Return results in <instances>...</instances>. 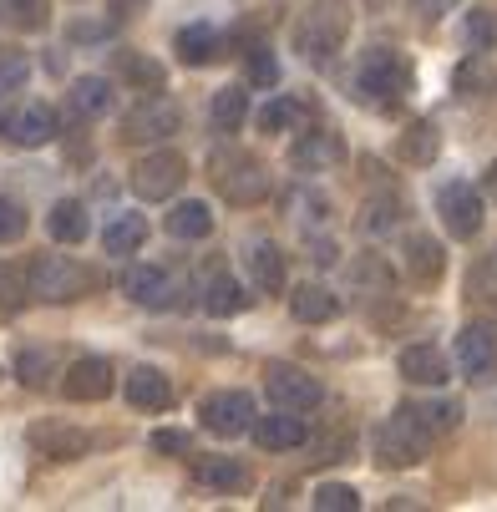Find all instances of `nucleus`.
<instances>
[{
	"instance_id": "f257e3e1",
	"label": "nucleus",
	"mask_w": 497,
	"mask_h": 512,
	"mask_svg": "<svg viewBox=\"0 0 497 512\" xmlns=\"http://www.w3.org/2000/svg\"><path fill=\"white\" fill-rule=\"evenodd\" d=\"M355 92H361V102L371 107H396L406 92H411V61L391 46H371L361 56V66H355Z\"/></svg>"
},
{
	"instance_id": "f03ea898",
	"label": "nucleus",
	"mask_w": 497,
	"mask_h": 512,
	"mask_svg": "<svg viewBox=\"0 0 497 512\" xmlns=\"http://www.w3.org/2000/svg\"><path fill=\"white\" fill-rule=\"evenodd\" d=\"M92 284H97V274L82 269L77 259H66V254H36L31 269H26L31 300H46V305H71V300H82Z\"/></svg>"
},
{
	"instance_id": "7ed1b4c3",
	"label": "nucleus",
	"mask_w": 497,
	"mask_h": 512,
	"mask_svg": "<svg viewBox=\"0 0 497 512\" xmlns=\"http://www.w3.org/2000/svg\"><path fill=\"white\" fill-rule=\"evenodd\" d=\"M345 36H350V6L345 0H315L300 21V31H295V41L310 61H330L345 46Z\"/></svg>"
},
{
	"instance_id": "20e7f679",
	"label": "nucleus",
	"mask_w": 497,
	"mask_h": 512,
	"mask_svg": "<svg viewBox=\"0 0 497 512\" xmlns=\"http://www.w3.org/2000/svg\"><path fill=\"white\" fill-rule=\"evenodd\" d=\"M426 452H432V431H426L406 406L376 431V462L381 467H416V462H426Z\"/></svg>"
},
{
	"instance_id": "39448f33",
	"label": "nucleus",
	"mask_w": 497,
	"mask_h": 512,
	"mask_svg": "<svg viewBox=\"0 0 497 512\" xmlns=\"http://www.w3.org/2000/svg\"><path fill=\"white\" fill-rule=\"evenodd\" d=\"M213 183H219V193L229 203H239V208L244 203H259L269 193V173L249 153H219V158H213Z\"/></svg>"
},
{
	"instance_id": "423d86ee",
	"label": "nucleus",
	"mask_w": 497,
	"mask_h": 512,
	"mask_svg": "<svg viewBox=\"0 0 497 512\" xmlns=\"http://www.w3.org/2000/svg\"><path fill=\"white\" fill-rule=\"evenodd\" d=\"M183 183H188V158L183 153H168V148L148 153V158L132 168V193L148 198V203H168Z\"/></svg>"
},
{
	"instance_id": "0eeeda50",
	"label": "nucleus",
	"mask_w": 497,
	"mask_h": 512,
	"mask_svg": "<svg viewBox=\"0 0 497 512\" xmlns=\"http://www.w3.org/2000/svg\"><path fill=\"white\" fill-rule=\"evenodd\" d=\"M264 391H269V401L284 406V411H315V406L325 401V386H320L310 371H300V365H284V360H269V365H264Z\"/></svg>"
},
{
	"instance_id": "6e6552de",
	"label": "nucleus",
	"mask_w": 497,
	"mask_h": 512,
	"mask_svg": "<svg viewBox=\"0 0 497 512\" xmlns=\"http://www.w3.org/2000/svg\"><path fill=\"white\" fill-rule=\"evenodd\" d=\"M254 396L249 391H208L198 401V421L213 431V436H244L254 426Z\"/></svg>"
},
{
	"instance_id": "1a4fd4ad",
	"label": "nucleus",
	"mask_w": 497,
	"mask_h": 512,
	"mask_svg": "<svg viewBox=\"0 0 497 512\" xmlns=\"http://www.w3.org/2000/svg\"><path fill=\"white\" fill-rule=\"evenodd\" d=\"M437 213L452 239H477L482 234V193L472 183H442L437 188Z\"/></svg>"
},
{
	"instance_id": "9d476101",
	"label": "nucleus",
	"mask_w": 497,
	"mask_h": 512,
	"mask_svg": "<svg viewBox=\"0 0 497 512\" xmlns=\"http://www.w3.org/2000/svg\"><path fill=\"white\" fill-rule=\"evenodd\" d=\"M122 295L142 310H173L178 305V284L168 269H153V264H127L122 269Z\"/></svg>"
},
{
	"instance_id": "9b49d317",
	"label": "nucleus",
	"mask_w": 497,
	"mask_h": 512,
	"mask_svg": "<svg viewBox=\"0 0 497 512\" xmlns=\"http://www.w3.org/2000/svg\"><path fill=\"white\" fill-rule=\"evenodd\" d=\"M178 127H183L178 102L153 97V102H137V107L122 117V142H158V137H173Z\"/></svg>"
},
{
	"instance_id": "f8f14e48",
	"label": "nucleus",
	"mask_w": 497,
	"mask_h": 512,
	"mask_svg": "<svg viewBox=\"0 0 497 512\" xmlns=\"http://www.w3.org/2000/svg\"><path fill=\"white\" fill-rule=\"evenodd\" d=\"M26 442H31L41 457H51V462H77V457H87L92 436H87L82 426H71V421H36V426L26 431Z\"/></svg>"
},
{
	"instance_id": "ddd939ff",
	"label": "nucleus",
	"mask_w": 497,
	"mask_h": 512,
	"mask_svg": "<svg viewBox=\"0 0 497 512\" xmlns=\"http://www.w3.org/2000/svg\"><path fill=\"white\" fill-rule=\"evenodd\" d=\"M61 391H66V401H107V396L117 391L112 360H102V355H82V360L66 371Z\"/></svg>"
},
{
	"instance_id": "4468645a",
	"label": "nucleus",
	"mask_w": 497,
	"mask_h": 512,
	"mask_svg": "<svg viewBox=\"0 0 497 512\" xmlns=\"http://www.w3.org/2000/svg\"><path fill=\"white\" fill-rule=\"evenodd\" d=\"M254 442L264 447V452H290V447H300L305 442V411H284V406H274L269 416H254Z\"/></svg>"
},
{
	"instance_id": "2eb2a0df",
	"label": "nucleus",
	"mask_w": 497,
	"mask_h": 512,
	"mask_svg": "<svg viewBox=\"0 0 497 512\" xmlns=\"http://www.w3.org/2000/svg\"><path fill=\"white\" fill-rule=\"evenodd\" d=\"M340 158H345V142H340L335 127H305L295 137V148H290V163L305 168V173H320V168H330Z\"/></svg>"
},
{
	"instance_id": "dca6fc26",
	"label": "nucleus",
	"mask_w": 497,
	"mask_h": 512,
	"mask_svg": "<svg viewBox=\"0 0 497 512\" xmlns=\"http://www.w3.org/2000/svg\"><path fill=\"white\" fill-rule=\"evenodd\" d=\"M457 365H462L467 376H482V371H492V365H497V325L492 320L462 325V335H457Z\"/></svg>"
},
{
	"instance_id": "f3484780",
	"label": "nucleus",
	"mask_w": 497,
	"mask_h": 512,
	"mask_svg": "<svg viewBox=\"0 0 497 512\" xmlns=\"http://www.w3.org/2000/svg\"><path fill=\"white\" fill-rule=\"evenodd\" d=\"M122 391H127V406H137V411H168L173 406V386L158 365H127Z\"/></svg>"
},
{
	"instance_id": "a211bd4d",
	"label": "nucleus",
	"mask_w": 497,
	"mask_h": 512,
	"mask_svg": "<svg viewBox=\"0 0 497 512\" xmlns=\"http://www.w3.org/2000/svg\"><path fill=\"white\" fill-rule=\"evenodd\" d=\"M56 112L46 107V102H31V107H21L11 122H6V132H11V142L16 148H46V142L56 137Z\"/></svg>"
},
{
	"instance_id": "6ab92c4d",
	"label": "nucleus",
	"mask_w": 497,
	"mask_h": 512,
	"mask_svg": "<svg viewBox=\"0 0 497 512\" xmlns=\"http://www.w3.org/2000/svg\"><path fill=\"white\" fill-rule=\"evenodd\" d=\"M244 269H249V284L259 289V295H279V289H284V254H279V244H269V239L249 244L244 249Z\"/></svg>"
},
{
	"instance_id": "aec40b11",
	"label": "nucleus",
	"mask_w": 497,
	"mask_h": 512,
	"mask_svg": "<svg viewBox=\"0 0 497 512\" xmlns=\"http://www.w3.org/2000/svg\"><path fill=\"white\" fill-rule=\"evenodd\" d=\"M401 376L411 386H442L452 376V365H447V355L437 345H406L401 350Z\"/></svg>"
},
{
	"instance_id": "412c9836",
	"label": "nucleus",
	"mask_w": 497,
	"mask_h": 512,
	"mask_svg": "<svg viewBox=\"0 0 497 512\" xmlns=\"http://www.w3.org/2000/svg\"><path fill=\"white\" fill-rule=\"evenodd\" d=\"M46 234H51L56 244H82V239L92 234L87 203H82V198H61V203H51V213H46Z\"/></svg>"
},
{
	"instance_id": "4be33fe9",
	"label": "nucleus",
	"mask_w": 497,
	"mask_h": 512,
	"mask_svg": "<svg viewBox=\"0 0 497 512\" xmlns=\"http://www.w3.org/2000/svg\"><path fill=\"white\" fill-rule=\"evenodd\" d=\"M290 315H295V320H305V325H325V320H335V315H340V300L330 295L325 284L305 279V284H295V289H290Z\"/></svg>"
},
{
	"instance_id": "5701e85b",
	"label": "nucleus",
	"mask_w": 497,
	"mask_h": 512,
	"mask_svg": "<svg viewBox=\"0 0 497 512\" xmlns=\"http://www.w3.org/2000/svg\"><path fill=\"white\" fill-rule=\"evenodd\" d=\"M193 477L213 492H244L254 482V472L239 457H203V462H193Z\"/></svg>"
},
{
	"instance_id": "b1692460",
	"label": "nucleus",
	"mask_w": 497,
	"mask_h": 512,
	"mask_svg": "<svg viewBox=\"0 0 497 512\" xmlns=\"http://www.w3.org/2000/svg\"><path fill=\"white\" fill-rule=\"evenodd\" d=\"M173 51H178L183 66H208V61H219V56H224V36L198 21V26H183V31H178Z\"/></svg>"
},
{
	"instance_id": "393cba45",
	"label": "nucleus",
	"mask_w": 497,
	"mask_h": 512,
	"mask_svg": "<svg viewBox=\"0 0 497 512\" xmlns=\"http://www.w3.org/2000/svg\"><path fill=\"white\" fill-rule=\"evenodd\" d=\"M117 77H122L127 87H137V92H163L168 71H163V61L142 56V51H117Z\"/></svg>"
},
{
	"instance_id": "a878e982",
	"label": "nucleus",
	"mask_w": 497,
	"mask_h": 512,
	"mask_svg": "<svg viewBox=\"0 0 497 512\" xmlns=\"http://www.w3.org/2000/svg\"><path fill=\"white\" fill-rule=\"evenodd\" d=\"M66 107H71V117H77V122L112 112V82H107V77H82V82H71Z\"/></svg>"
},
{
	"instance_id": "bb28decb",
	"label": "nucleus",
	"mask_w": 497,
	"mask_h": 512,
	"mask_svg": "<svg viewBox=\"0 0 497 512\" xmlns=\"http://www.w3.org/2000/svg\"><path fill=\"white\" fill-rule=\"evenodd\" d=\"M442 269H447V254H442L437 239H426V234H411L406 239V274L411 279L432 284V279H442Z\"/></svg>"
},
{
	"instance_id": "cd10ccee",
	"label": "nucleus",
	"mask_w": 497,
	"mask_h": 512,
	"mask_svg": "<svg viewBox=\"0 0 497 512\" xmlns=\"http://www.w3.org/2000/svg\"><path fill=\"white\" fill-rule=\"evenodd\" d=\"M437 148H442V132H437L432 122H411V127L401 132V142H396V158L426 168V163H437Z\"/></svg>"
},
{
	"instance_id": "c85d7f7f",
	"label": "nucleus",
	"mask_w": 497,
	"mask_h": 512,
	"mask_svg": "<svg viewBox=\"0 0 497 512\" xmlns=\"http://www.w3.org/2000/svg\"><path fill=\"white\" fill-rule=\"evenodd\" d=\"M203 310L208 315H239V310H249V289L239 284V279H229V274H213L208 284H203Z\"/></svg>"
},
{
	"instance_id": "c756f323",
	"label": "nucleus",
	"mask_w": 497,
	"mask_h": 512,
	"mask_svg": "<svg viewBox=\"0 0 497 512\" xmlns=\"http://www.w3.org/2000/svg\"><path fill=\"white\" fill-rule=\"evenodd\" d=\"M168 234H173V239H208V234H213L208 203H198V198L173 203V208H168Z\"/></svg>"
},
{
	"instance_id": "7c9ffc66",
	"label": "nucleus",
	"mask_w": 497,
	"mask_h": 512,
	"mask_svg": "<svg viewBox=\"0 0 497 512\" xmlns=\"http://www.w3.org/2000/svg\"><path fill=\"white\" fill-rule=\"evenodd\" d=\"M452 87H457L462 97H487V92H497V66H492L487 56H467V61H457V71H452Z\"/></svg>"
},
{
	"instance_id": "2f4dec72",
	"label": "nucleus",
	"mask_w": 497,
	"mask_h": 512,
	"mask_svg": "<svg viewBox=\"0 0 497 512\" xmlns=\"http://www.w3.org/2000/svg\"><path fill=\"white\" fill-rule=\"evenodd\" d=\"M142 239H148V218H142V213H117L107 224V234H102L107 254H137Z\"/></svg>"
},
{
	"instance_id": "473e14b6",
	"label": "nucleus",
	"mask_w": 497,
	"mask_h": 512,
	"mask_svg": "<svg viewBox=\"0 0 497 512\" xmlns=\"http://www.w3.org/2000/svg\"><path fill=\"white\" fill-rule=\"evenodd\" d=\"M244 122H249V87L213 92V127H219V132H239Z\"/></svg>"
},
{
	"instance_id": "72a5a7b5",
	"label": "nucleus",
	"mask_w": 497,
	"mask_h": 512,
	"mask_svg": "<svg viewBox=\"0 0 497 512\" xmlns=\"http://www.w3.org/2000/svg\"><path fill=\"white\" fill-rule=\"evenodd\" d=\"M426 431H432V436H442V431H457L462 426V401H411L406 406Z\"/></svg>"
},
{
	"instance_id": "f704fd0d",
	"label": "nucleus",
	"mask_w": 497,
	"mask_h": 512,
	"mask_svg": "<svg viewBox=\"0 0 497 512\" xmlns=\"http://www.w3.org/2000/svg\"><path fill=\"white\" fill-rule=\"evenodd\" d=\"M300 122H305V102H295V97H279V102H269L259 112V127L264 132H295Z\"/></svg>"
},
{
	"instance_id": "c9c22d12",
	"label": "nucleus",
	"mask_w": 497,
	"mask_h": 512,
	"mask_svg": "<svg viewBox=\"0 0 497 512\" xmlns=\"http://www.w3.org/2000/svg\"><path fill=\"white\" fill-rule=\"evenodd\" d=\"M320 512H355V507H361V492H355V487H345V482H320L315 487V497H310Z\"/></svg>"
},
{
	"instance_id": "e433bc0d",
	"label": "nucleus",
	"mask_w": 497,
	"mask_h": 512,
	"mask_svg": "<svg viewBox=\"0 0 497 512\" xmlns=\"http://www.w3.org/2000/svg\"><path fill=\"white\" fill-rule=\"evenodd\" d=\"M26 295H31V289H26L21 269L0 259V310H21V305H26Z\"/></svg>"
},
{
	"instance_id": "4c0bfd02",
	"label": "nucleus",
	"mask_w": 497,
	"mask_h": 512,
	"mask_svg": "<svg viewBox=\"0 0 497 512\" xmlns=\"http://www.w3.org/2000/svg\"><path fill=\"white\" fill-rule=\"evenodd\" d=\"M467 46L472 51H492L497 46V11H472L467 16Z\"/></svg>"
},
{
	"instance_id": "58836bf2",
	"label": "nucleus",
	"mask_w": 497,
	"mask_h": 512,
	"mask_svg": "<svg viewBox=\"0 0 497 512\" xmlns=\"http://www.w3.org/2000/svg\"><path fill=\"white\" fill-rule=\"evenodd\" d=\"M26 77H31V61H26L21 51H6V56H0V97H6V92H21Z\"/></svg>"
},
{
	"instance_id": "ea45409f",
	"label": "nucleus",
	"mask_w": 497,
	"mask_h": 512,
	"mask_svg": "<svg viewBox=\"0 0 497 512\" xmlns=\"http://www.w3.org/2000/svg\"><path fill=\"white\" fill-rule=\"evenodd\" d=\"M16 376H21L31 391H41L46 376H51V355H46V350H26V355L16 360Z\"/></svg>"
},
{
	"instance_id": "a19ab883",
	"label": "nucleus",
	"mask_w": 497,
	"mask_h": 512,
	"mask_svg": "<svg viewBox=\"0 0 497 512\" xmlns=\"http://www.w3.org/2000/svg\"><path fill=\"white\" fill-rule=\"evenodd\" d=\"M26 234V208L11 203V198H0V244H16Z\"/></svg>"
},
{
	"instance_id": "79ce46f5",
	"label": "nucleus",
	"mask_w": 497,
	"mask_h": 512,
	"mask_svg": "<svg viewBox=\"0 0 497 512\" xmlns=\"http://www.w3.org/2000/svg\"><path fill=\"white\" fill-rule=\"evenodd\" d=\"M11 21L21 31H41L46 26V0H11Z\"/></svg>"
},
{
	"instance_id": "37998d69",
	"label": "nucleus",
	"mask_w": 497,
	"mask_h": 512,
	"mask_svg": "<svg viewBox=\"0 0 497 512\" xmlns=\"http://www.w3.org/2000/svg\"><path fill=\"white\" fill-rule=\"evenodd\" d=\"M153 452L188 457V452H193V436H188V431H178V426H163V431H153Z\"/></svg>"
},
{
	"instance_id": "c03bdc74",
	"label": "nucleus",
	"mask_w": 497,
	"mask_h": 512,
	"mask_svg": "<svg viewBox=\"0 0 497 512\" xmlns=\"http://www.w3.org/2000/svg\"><path fill=\"white\" fill-rule=\"evenodd\" d=\"M112 26H117V21H71V26H66V36L77 41V46H82V41H107V36H112Z\"/></svg>"
},
{
	"instance_id": "a18cd8bd",
	"label": "nucleus",
	"mask_w": 497,
	"mask_h": 512,
	"mask_svg": "<svg viewBox=\"0 0 497 512\" xmlns=\"http://www.w3.org/2000/svg\"><path fill=\"white\" fill-rule=\"evenodd\" d=\"M274 77H279L274 56H269V51H254V61H249V82H254V87H274Z\"/></svg>"
},
{
	"instance_id": "49530a36",
	"label": "nucleus",
	"mask_w": 497,
	"mask_h": 512,
	"mask_svg": "<svg viewBox=\"0 0 497 512\" xmlns=\"http://www.w3.org/2000/svg\"><path fill=\"white\" fill-rule=\"evenodd\" d=\"M391 208H396V203H391V198H381V203H376V208H371V203H366V218H361V224H366V234H381V229H386V224H391Z\"/></svg>"
},
{
	"instance_id": "de8ad7c7",
	"label": "nucleus",
	"mask_w": 497,
	"mask_h": 512,
	"mask_svg": "<svg viewBox=\"0 0 497 512\" xmlns=\"http://www.w3.org/2000/svg\"><path fill=\"white\" fill-rule=\"evenodd\" d=\"M112 21H132V16H142V11H148V0H112Z\"/></svg>"
},
{
	"instance_id": "09e8293b",
	"label": "nucleus",
	"mask_w": 497,
	"mask_h": 512,
	"mask_svg": "<svg viewBox=\"0 0 497 512\" xmlns=\"http://www.w3.org/2000/svg\"><path fill=\"white\" fill-rule=\"evenodd\" d=\"M416 6H421L426 16H432V21H437V16H447V11H457V6H462V0H416Z\"/></svg>"
},
{
	"instance_id": "8fccbe9b",
	"label": "nucleus",
	"mask_w": 497,
	"mask_h": 512,
	"mask_svg": "<svg viewBox=\"0 0 497 512\" xmlns=\"http://www.w3.org/2000/svg\"><path fill=\"white\" fill-rule=\"evenodd\" d=\"M487 193L497 198V158H492V168H487Z\"/></svg>"
},
{
	"instance_id": "3c124183",
	"label": "nucleus",
	"mask_w": 497,
	"mask_h": 512,
	"mask_svg": "<svg viewBox=\"0 0 497 512\" xmlns=\"http://www.w3.org/2000/svg\"><path fill=\"white\" fill-rule=\"evenodd\" d=\"M492 274H497V254H492Z\"/></svg>"
}]
</instances>
